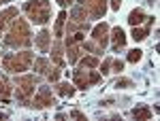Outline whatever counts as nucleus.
I'll return each instance as SVG.
<instances>
[{
	"label": "nucleus",
	"instance_id": "obj_1",
	"mask_svg": "<svg viewBox=\"0 0 160 121\" xmlns=\"http://www.w3.org/2000/svg\"><path fill=\"white\" fill-rule=\"evenodd\" d=\"M4 45L7 47H28L30 45V28L26 24V19H13L11 24V30L7 32V36H4Z\"/></svg>",
	"mask_w": 160,
	"mask_h": 121
},
{
	"label": "nucleus",
	"instance_id": "obj_2",
	"mask_svg": "<svg viewBox=\"0 0 160 121\" xmlns=\"http://www.w3.org/2000/svg\"><path fill=\"white\" fill-rule=\"evenodd\" d=\"M24 11L28 15V19L32 24H47L49 21V15H51V4L49 0H28L24 4Z\"/></svg>",
	"mask_w": 160,
	"mask_h": 121
},
{
	"label": "nucleus",
	"instance_id": "obj_3",
	"mask_svg": "<svg viewBox=\"0 0 160 121\" xmlns=\"http://www.w3.org/2000/svg\"><path fill=\"white\" fill-rule=\"evenodd\" d=\"M32 64V53L30 51H19V53H7L2 58V66L7 72H24Z\"/></svg>",
	"mask_w": 160,
	"mask_h": 121
},
{
	"label": "nucleus",
	"instance_id": "obj_4",
	"mask_svg": "<svg viewBox=\"0 0 160 121\" xmlns=\"http://www.w3.org/2000/svg\"><path fill=\"white\" fill-rule=\"evenodd\" d=\"M34 87H37V77L24 74L15 81V94L22 102H26V100H30V96H34Z\"/></svg>",
	"mask_w": 160,
	"mask_h": 121
},
{
	"label": "nucleus",
	"instance_id": "obj_5",
	"mask_svg": "<svg viewBox=\"0 0 160 121\" xmlns=\"http://www.w3.org/2000/svg\"><path fill=\"white\" fill-rule=\"evenodd\" d=\"M79 7L86 11L88 17L98 19L107 13V0H79Z\"/></svg>",
	"mask_w": 160,
	"mask_h": 121
},
{
	"label": "nucleus",
	"instance_id": "obj_6",
	"mask_svg": "<svg viewBox=\"0 0 160 121\" xmlns=\"http://www.w3.org/2000/svg\"><path fill=\"white\" fill-rule=\"evenodd\" d=\"M100 81V74L98 72H90V70H75L73 74V83L75 87H79V89H88L90 85L98 83Z\"/></svg>",
	"mask_w": 160,
	"mask_h": 121
},
{
	"label": "nucleus",
	"instance_id": "obj_7",
	"mask_svg": "<svg viewBox=\"0 0 160 121\" xmlns=\"http://www.w3.org/2000/svg\"><path fill=\"white\" fill-rule=\"evenodd\" d=\"M92 43H94L100 51L109 43V26L105 24V21H100V24L94 26V30H92Z\"/></svg>",
	"mask_w": 160,
	"mask_h": 121
},
{
	"label": "nucleus",
	"instance_id": "obj_8",
	"mask_svg": "<svg viewBox=\"0 0 160 121\" xmlns=\"http://www.w3.org/2000/svg\"><path fill=\"white\" fill-rule=\"evenodd\" d=\"M51 104H56V100L51 96V89L49 87H38L37 96L32 100V106H34V109H47Z\"/></svg>",
	"mask_w": 160,
	"mask_h": 121
},
{
	"label": "nucleus",
	"instance_id": "obj_9",
	"mask_svg": "<svg viewBox=\"0 0 160 121\" xmlns=\"http://www.w3.org/2000/svg\"><path fill=\"white\" fill-rule=\"evenodd\" d=\"M34 43H37V49H41L43 53L49 51V47H51V32L49 30H41V32L37 34V38H34Z\"/></svg>",
	"mask_w": 160,
	"mask_h": 121
},
{
	"label": "nucleus",
	"instance_id": "obj_10",
	"mask_svg": "<svg viewBox=\"0 0 160 121\" xmlns=\"http://www.w3.org/2000/svg\"><path fill=\"white\" fill-rule=\"evenodd\" d=\"M148 19H149V21H148L145 28H141V26H135V28H132V38H135V43H141V40H145V38H148L149 26L156 21V17H148Z\"/></svg>",
	"mask_w": 160,
	"mask_h": 121
},
{
	"label": "nucleus",
	"instance_id": "obj_11",
	"mask_svg": "<svg viewBox=\"0 0 160 121\" xmlns=\"http://www.w3.org/2000/svg\"><path fill=\"white\" fill-rule=\"evenodd\" d=\"M113 51H122L124 45H126V32H124L122 28L118 26V28H113Z\"/></svg>",
	"mask_w": 160,
	"mask_h": 121
},
{
	"label": "nucleus",
	"instance_id": "obj_12",
	"mask_svg": "<svg viewBox=\"0 0 160 121\" xmlns=\"http://www.w3.org/2000/svg\"><path fill=\"white\" fill-rule=\"evenodd\" d=\"M13 17H17V9L15 7H9V9H4V11L0 13V32L7 28V24H11Z\"/></svg>",
	"mask_w": 160,
	"mask_h": 121
},
{
	"label": "nucleus",
	"instance_id": "obj_13",
	"mask_svg": "<svg viewBox=\"0 0 160 121\" xmlns=\"http://www.w3.org/2000/svg\"><path fill=\"white\" fill-rule=\"evenodd\" d=\"M51 60L56 62V66L60 68L64 66V55H62V40L58 38L56 43H53V47H51Z\"/></svg>",
	"mask_w": 160,
	"mask_h": 121
},
{
	"label": "nucleus",
	"instance_id": "obj_14",
	"mask_svg": "<svg viewBox=\"0 0 160 121\" xmlns=\"http://www.w3.org/2000/svg\"><path fill=\"white\" fill-rule=\"evenodd\" d=\"M143 19H145V13H143V9H135V11H130V15H128V24L132 26H141L143 24Z\"/></svg>",
	"mask_w": 160,
	"mask_h": 121
},
{
	"label": "nucleus",
	"instance_id": "obj_15",
	"mask_svg": "<svg viewBox=\"0 0 160 121\" xmlns=\"http://www.w3.org/2000/svg\"><path fill=\"white\" fill-rule=\"evenodd\" d=\"M75 85H68V83H58L56 85V91L60 94V96H64V98H71V96H75Z\"/></svg>",
	"mask_w": 160,
	"mask_h": 121
},
{
	"label": "nucleus",
	"instance_id": "obj_16",
	"mask_svg": "<svg viewBox=\"0 0 160 121\" xmlns=\"http://www.w3.org/2000/svg\"><path fill=\"white\" fill-rule=\"evenodd\" d=\"M9 94H11V83H9V79H7V77H2V74H0V96H2V102H7V100H9Z\"/></svg>",
	"mask_w": 160,
	"mask_h": 121
},
{
	"label": "nucleus",
	"instance_id": "obj_17",
	"mask_svg": "<svg viewBox=\"0 0 160 121\" xmlns=\"http://www.w3.org/2000/svg\"><path fill=\"white\" fill-rule=\"evenodd\" d=\"M132 117H135L137 121L139 119H149V117H152V110H149L148 106H137V109H132Z\"/></svg>",
	"mask_w": 160,
	"mask_h": 121
},
{
	"label": "nucleus",
	"instance_id": "obj_18",
	"mask_svg": "<svg viewBox=\"0 0 160 121\" xmlns=\"http://www.w3.org/2000/svg\"><path fill=\"white\" fill-rule=\"evenodd\" d=\"M64 21H66V11H60L58 19H56V28H53V34H56V38H60V36H62V28H64Z\"/></svg>",
	"mask_w": 160,
	"mask_h": 121
},
{
	"label": "nucleus",
	"instance_id": "obj_19",
	"mask_svg": "<svg viewBox=\"0 0 160 121\" xmlns=\"http://www.w3.org/2000/svg\"><path fill=\"white\" fill-rule=\"evenodd\" d=\"M34 70H37L38 74H47L49 72V62L45 60V58H38V60L34 62Z\"/></svg>",
	"mask_w": 160,
	"mask_h": 121
},
{
	"label": "nucleus",
	"instance_id": "obj_20",
	"mask_svg": "<svg viewBox=\"0 0 160 121\" xmlns=\"http://www.w3.org/2000/svg\"><path fill=\"white\" fill-rule=\"evenodd\" d=\"M79 66H81V68H96V66H98V58H96V55H88V58H81Z\"/></svg>",
	"mask_w": 160,
	"mask_h": 121
},
{
	"label": "nucleus",
	"instance_id": "obj_21",
	"mask_svg": "<svg viewBox=\"0 0 160 121\" xmlns=\"http://www.w3.org/2000/svg\"><path fill=\"white\" fill-rule=\"evenodd\" d=\"M141 58H143V51H141V49H132V51L128 53V62H132V64H137Z\"/></svg>",
	"mask_w": 160,
	"mask_h": 121
},
{
	"label": "nucleus",
	"instance_id": "obj_22",
	"mask_svg": "<svg viewBox=\"0 0 160 121\" xmlns=\"http://www.w3.org/2000/svg\"><path fill=\"white\" fill-rule=\"evenodd\" d=\"M111 62H113V58H107V60L102 62V66H100V74H109L111 72V70H109V68H111Z\"/></svg>",
	"mask_w": 160,
	"mask_h": 121
},
{
	"label": "nucleus",
	"instance_id": "obj_23",
	"mask_svg": "<svg viewBox=\"0 0 160 121\" xmlns=\"http://www.w3.org/2000/svg\"><path fill=\"white\" fill-rule=\"evenodd\" d=\"M115 87H120V89L132 87V81H128V79H118V81H115Z\"/></svg>",
	"mask_w": 160,
	"mask_h": 121
},
{
	"label": "nucleus",
	"instance_id": "obj_24",
	"mask_svg": "<svg viewBox=\"0 0 160 121\" xmlns=\"http://www.w3.org/2000/svg\"><path fill=\"white\" fill-rule=\"evenodd\" d=\"M111 66H113V72H122V70H124V62L122 60H113V62H111Z\"/></svg>",
	"mask_w": 160,
	"mask_h": 121
},
{
	"label": "nucleus",
	"instance_id": "obj_25",
	"mask_svg": "<svg viewBox=\"0 0 160 121\" xmlns=\"http://www.w3.org/2000/svg\"><path fill=\"white\" fill-rule=\"evenodd\" d=\"M47 77H49V81H58V79H60V70H58V68H49Z\"/></svg>",
	"mask_w": 160,
	"mask_h": 121
},
{
	"label": "nucleus",
	"instance_id": "obj_26",
	"mask_svg": "<svg viewBox=\"0 0 160 121\" xmlns=\"http://www.w3.org/2000/svg\"><path fill=\"white\" fill-rule=\"evenodd\" d=\"M68 117H73V119H86V115H83V113H79V110H73Z\"/></svg>",
	"mask_w": 160,
	"mask_h": 121
},
{
	"label": "nucleus",
	"instance_id": "obj_27",
	"mask_svg": "<svg viewBox=\"0 0 160 121\" xmlns=\"http://www.w3.org/2000/svg\"><path fill=\"white\" fill-rule=\"evenodd\" d=\"M120 7H122V0H111V9L113 11H120Z\"/></svg>",
	"mask_w": 160,
	"mask_h": 121
},
{
	"label": "nucleus",
	"instance_id": "obj_28",
	"mask_svg": "<svg viewBox=\"0 0 160 121\" xmlns=\"http://www.w3.org/2000/svg\"><path fill=\"white\" fill-rule=\"evenodd\" d=\"M56 2H58V4H62V7H66V4H71L73 0H56Z\"/></svg>",
	"mask_w": 160,
	"mask_h": 121
},
{
	"label": "nucleus",
	"instance_id": "obj_29",
	"mask_svg": "<svg viewBox=\"0 0 160 121\" xmlns=\"http://www.w3.org/2000/svg\"><path fill=\"white\" fill-rule=\"evenodd\" d=\"M7 2H11V0H0V7H2V4H7Z\"/></svg>",
	"mask_w": 160,
	"mask_h": 121
},
{
	"label": "nucleus",
	"instance_id": "obj_30",
	"mask_svg": "<svg viewBox=\"0 0 160 121\" xmlns=\"http://www.w3.org/2000/svg\"><path fill=\"white\" fill-rule=\"evenodd\" d=\"M149 4H154V0H149Z\"/></svg>",
	"mask_w": 160,
	"mask_h": 121
}]
</instances>
